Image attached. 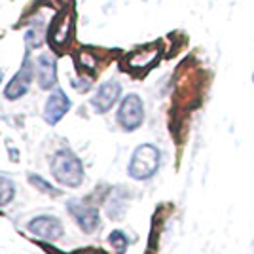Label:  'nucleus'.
Segmentation results:
<instances>
[{"label": "nucleus", "mask_w": 254, "mask_h": 254, "mask_svg": "<svg viewBox=\"0 0 254 254\" xmlns=\"http://www.w3.org/2000/svg\"><path fill=\"white\" fill-rule=\"evenodd\" d=\"M52 173L63 186L78 188L84 182V165L80 158L70 150H59L55 152L52 159Z\"/></svg>", "instance_id": "obj_1"}, {"label": "nucleus", "mask_w": 254, "mask_h": 254, "mask_svg": "<svg viewBox=\"0 0 254 254\" xmlns=\"http://www.w3.org/2000/svg\"><path fill=\"white\" fill-rule=\"evenodd\" d=\"M159 167V150L152 144L138 146L129 161V175L135 180H146L154 177Z\"/></svg>", "instance_id": "obj_2"}, {"label": "nucleus", "mask_w": 254, "mask_h": 254, "mask_svg": "<svg viewBox=\"0 0 254 254\" xmlns=\"http://www.w3.org/2000/svg\"><path fill=\"white\" fill-rule=\"evenodd\" d=\"M144 122V105L137 93H129L124 97L120 110H118V124L126 131H135Z\"/></svg>", "instance_id": "obj_3"}, {"label": "nucleus", "mask_w": 254, "mask_h": 254, "mask_svg": "<svg viewBox=\"0 0 254 254\" xmlns=\"http://www.w3.org/2000/svg\"><path fill=\"white\" fill-rule=\"evenodd\" d=\"M122 95V85L116 80H108L105 84L99 85L97 93L91 99V106L97 114H106L112 106L118 103V99Z\"/></svg>", "instance_id": "obj_4"}, {"label": "nucleus", "mask_w": 254, "mask_h": 254, "mask_svg": "<svg viewBox=\"0 0 254 254\" xmlns=\"http://www.w3.org/2000/svg\"><path fill=\"white\" fill-rule=\"evenodd\" d=\"M32 74H34V70H32V63L29 61V55H25V61H23L21 68H19V70H17V74L10 80V84L6 85V91H4L6 99L15 101V99H19V97L25 95V93L29 91V87H31Z\"/></svg>", "instance_id": "obj_5"}, {"label": "nucleus", "mask_w": 254, "mask_h": 254, "mask_svg": "<svg viewBox=\"0 0 254 254\" xmlns=\"http://www.w3.org/2000/svg\"><path fill=\"white\" fill-rule=\"evenodd\" d=\"M68 212L74 216L76 224L84 230V232L91 233L99 228V211H97L93 205L85 201H78L72 199L68 203Z\"/></svg>", "instance_id": "obj_6"}, {"label": "nucleus", "mask_w": 254, "mask_h": 254, "mask_svg": "<svg viewBox=\"0 0 254 254\" xmlns=\"http://www.w3.org/2000/svg\"><path fill=\"white\" fill-rule=\"evenodd\" d=\"M70 110V99L64 95L63 89H53L44 106V118L50 126H55L61 118Z\"/></svg>", "instance_id": "obj_7"}, {"label": "nucleus", "mask_w": 254, "mask_h": 254, "mask_svg": "<svg viewBox=\"0 0 254 254\" xmlns=\"http://www.w3.org/2000/svg\"><path fill=\"white\" fill-rule=\"evenodd\" d=\"M36 237H42L46 241H57L63 235V224L55 216H36L27 226Z\"/></svg>", "instance_id": "obj_8"}, {"label": "nucleus", "mask_w": 254, "mask_h": 254, "mask_svg": "<svg viewBox=\"0 0 254 254\" xmlns=\"http://www.w3.org/2000/svg\"><path fill=\"white\" fill-rule=\"evenodd\" d=\"M36 80L42 89H52L57 84V63L50 53H42L36 59Z\"/></svg>", "instance_id": "obj_9"}, {"label": "nucleus", "mask_w": 254, "mask_h": 254, "mask_svg": "<svg viewBox=\"0 0 254 254\" xmlns=\"http://www.w3.org/2000/svg\"><path fill=\"white\" fill-rule=\"evenodd\" d=\"M156 57H158L156 48H142L129 57V64H131V68H144V66H150L154 63Z\"/></svg>", "instance_id": "obj_10"}, {"label": "nucleus", "mask_w": 254, "mask_h": 254, "mask_svg": "<svg viewBox=\"0 0 254 254\" xmlns=\"http://www.w3.org/2000/svg\"><path fill=\"white\" fill-rule=\"evenodd\" d=\"M70 25V17H66V15H61L57 21L53 23L52 31H50V40H52L55 46H63L66 40H68V31L64 32V27H68Z\"/></svg>", "instance_id": "obj_11"}, {"label": "nucleus", "mask_w": 254, "mask_h": 254, "mask_svg": "<svg viewBox=\"0 0 254 254\" xmlns=\"http://www.w3.org/2000/svg\"><path fill=\"white\" fill-rule=\"evenodd\" d=\"M13 193H15V188L8 179H2L0 177V205H6L13 199Z\"/></svg>", "instance_id": "obj_12"}, {"label": "nucleus", "mask_w": 254, "mask_h": 254, "mask_svg": "<svg viewBox=\"0 0 254 254\" xmlns=\"http://www.w3.org/2000/svg\"><path fill=\"white\" fill-rule=\"evenodd\" d=\"M108 241L118 251V254H122L127 249V237L124 232H112V235L108 237Z\"/></svg>", "instance_id": "obj_13"}, {"label": "nucleus", "mask_w": 254, "mask_h": 254, "mask_svg": "<svg viewBox=\"0 0 254 254\" xmlns=\"http://www.w3.org/2000/svg\"><path fill=\"white\" fill-rule=\"evenodd\" d=\"M29 180H31V184H34V186H40V190L46 191V193H52V195H59V193H61L59 190H53L52 186H50L46 180L40 179V177H32V175H31V177H29Z\"/></svg>", "instance_id": "obj_14"}, {"label": "nucleus", "mask_w": 254, "mask_h": 254, "mask_svg": "<svg viewBox=\"0 0 254 254\" xmlns=\"http://www.w3.org/2000/svg\"><path fill=\"white\" fill-rule=\"evenodd\" d=\"M0 82H2V72H0Z\"/></svg>", "instance_id": "obj_15"}, {"label": "nucleus", "mask_w": 254, "mask_h": 254, "mask_svg": "<svg viewBox=\"0 0 254 254\" xmlns=\"http://www.w3.org/2000/svg\"><path fill=\"white\" fill-rule=\"evenodd\" d=\"M253 80H254V74H253Z\"/></svg>", "instance_id": "obj_16"}]
</instances>
